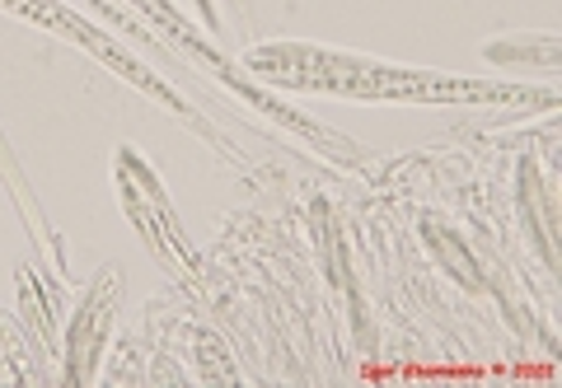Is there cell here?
<instances>
[{
  "label": "cell",
  "instance_id": "1",
  "mask_svg": "<svg viewBox=\"0 0 562 388\" xmlns=\"http://www.w3.org/2000/svg\"><path fill=\"white\" fill-rule=\"evenodd\" d=\"M244 70L258 84H277V90H310V94L371 99V103H539V109L558 103L553 90H535V84L398 66L314 43H262L244 52Z\"/></svg>",
  "mask_w": 562,
  "mask_h": 388
},
{
  "label": "cell",
  "instance_id": "2",
  "mask_svg": "<svg viewBox=\"0 0 562 388\" xmlns=\"http://www.w3.org/2000/svg\"><path fill=\"white\" fill-rule=\"evenodd\" d=\"M0 10L14 14V20H24V24H33V28L52 33V38H61V43H76L80 52H90L99 66H109L113 76H122L127 84H136L140 94H150L155 103H165L169 113L188 117V103L173 94L146 61H136L127 47H122L117 38H109V33H103V28L90 20V14H80L76 5H66V0H0Z\"/></svg>",
  "mask_w": 562,
  "mask_h": 388
},
{
  "label": "cell",
  "instance_id": "3",
  "mask_svg": "<svg viewBox=\"0 0 562 388\" xmlns=\"http://www.w3.org/2000/svg\"><path fill=\"white\" fill-rule=\"evenodd\" d=\"M113 183H117L122 210H127L132 225H136V235L165 258V267H173L179 276H198V262H202L198 249H192V243L183 239L179 216H173V206H169V197H165L160 179H155V169L140 160L132 146L117 150V160H113Z\"/></svg>",
  "mask_w": 562,
  "mask_h": 388
},
{
  "label": "cell",
  "instance_id": "4",
  "mask_svg": "<svg viewBox=\"0 0 562 388\" xmlns=\"http://www.w3.org/2000/svg\"><path fill=\"white\" fill-rule=\"evenodd\" d=\"M117 295H122V272L103 267L94 276L90 295L76 305V319H70V332H66V379L70 384L94 379L103 346H109L113 323H117Z\"/></svg>",
  "mask_w": 562,
  "mask_h": 388
},
{
  "label": "cell",
  "instance_id": "5",
  "mask_svg": "<svg viewBox=\"0 0 562 388\" xmlns=\"http://www.w3.org/2000/svg\"><path fill=\"white\" fill-rule=\"evenodd\" d=\"M127 5H136L140 14H146V20H150V28H155V33H160V38H169V43H183V47H188V52H192V57H198V61H202L206 70H216V76H221V80H231V84H235V90H239V94H249L254 103H262V109H268V94H254V90H249V84H244V80L235 76V70H231V61H221V57H216V52H211V47H206V43L198 38V28H192V20H188V14H183L179 5H173V0H127ZM268 113H272V117L281 113V122H286V117H291L286 109H277V103H272V109H268ZM291 127H301V132H305V127H310V122H301V117H291Z\"/></svg>",
  "mask_w": 562,
  "mask_h": 388
},
{
  "label": "cell",
  "instance_id": "6",
  "mask_svg": "<svg viewBox=\"0 0 562 388\" xmlns=\"http://www.w3.org/2000/svg\"><path fill=\"white\" fill-rule=\"evenodd\" d=\"M0 375L5 384H33V361H29V338L0 313Z\"/></svg>",
  "mask_w": 562,
  "mask_h": 388
},
{
  "label": "cell",
  "instance_id": "7",
  "mask_svg": "<svg viewBox=\"0 0 562 388\" xmlns=\"http://www.w3.org/2000/svg\"><path fill=\"white\" fill-rule=\"evenodd\" d=\"M76 5H90V10H99L103 20H113V28H122V33H127V38H150V43H160V38H155V28H140V24L132 20V14H122L117 0H76Z\"/></svg>",
  "mask_w": 562,
  "mask_h": 388
},
{
  "label": "cell",
  "instance_id": "8",
  "mask_svg": "<svg viewBox=\"0 0 562 388\" xmlns=\"http://www.w3.org/2000/svg\"><path fill=\"white\" fill-rule=\"evenodd\" d=\"M198 10H202V20L211 33H221V20H216V10H211V0H198Z\"/></svg>",
  "mask_w": 562,
  "mask_h": 388
}]
</instances>
